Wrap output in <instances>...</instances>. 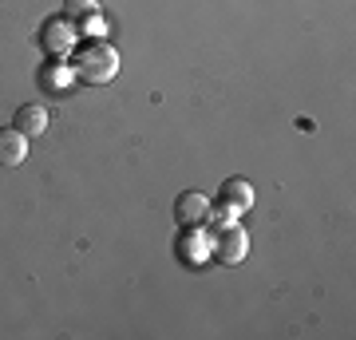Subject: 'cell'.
<instances>
[{"mask_svg": "<svg viewBox=\"0 0 356 340\" xmlns=\"http://www.w3.org/2000/svg\"><path fill=\"white\" fill-rule=\"evenodd\" d=\"M28 159V135L20 127H0V166H20Z\"/></svg>", "mask_w": 356, "mask_h": 340, "instance_id": "cell-7", "label": "cell"}, {"mask_svg": "<svg viewBox=\"0 0 356 340\" xmlns=\"http://www.w3.org/2000/svg\"><path fill=\"white\" fill-rule=\"evenodd\" d=\"M64 16L72 24L88 20V16H99V0H64Z\"/></svg>", "mask_w": 356, "mask_h": 340, "instance_id": "cell-10", "label": "cell"}, {"mask_svg": "<svg viewBox=\"0 0 356 340\" xmlns=\"http://www.w3.org/2000/svg\"><path fill=\"white\" fill-rule=\"evenodd\" d=\"M210 218V198L198 190H182L175 198V222L178 226H206Z\"/></svg>", "mask_w": 356, "mask_h": 340, "instance_id": "cell-4", "label": "cell"}, {"mask_svg": "<svg viewBox=\"0 0 356 340\" xmlns=\"http://www.w3.org/2000/svg\"><path fill=\"white\" fill-rule=\"evenodd\" d=\"M206 253H214V238H206L202 226H182V238H178V257L186 265L206 261Z\"/></svg>", "mask_w": 356, "mask_h": 340, "instance_id": "cell-5", "label": "cell"}, {"mask_svg": "<svg viewBox=\"0 0 356 340\" xmlns=\"http://www.w3.org/2000/svg\"><path fill=\"white\" fill-rule=\"evenodd\" d=\"M250 206H254V186L245 178H229L226 186H222V198H218V214H226V222H234Z\"/></svg>", "mask_w": 356, "mask_h": 340, "instance_id": "cell-3", "label": "cell"}, {"mask_svg": "<svg viewBox=\"0 0 356 340\" xmlns=\"http://www.w3.org/2000/svg\"><path fill=\"white\" fill-rule=\"evenodd\" d=\"M79 28L67 20V16H60V20H48L44 24V48H48V56H64V51H72V44H76Z\"/></svg>", "mask_w": 356, "mask_h": 340, "instance_id": "cell-6", "label": "cell"}, {"mask_svg": "<svg viewBox=\"0 0 356 340\" xmlns=\"http://www.w3.org/2000/svg\"><path fill=\"white\" fill-rule=\"evenodd\" d=\"M72 79H76L72 63H44V67H40V91H44V95L64 99V91L72 88Z\"/></svg>", "mask_w": 356, "mask_h": 340, "instance_id": "cell-8", "label": "cell"}, {"mask_svg": "<svg viewBox=\"0 0 356 340\" xmlns=\"http://www.w3.org/2000/svg\"><path fill=\"white\" fill-rule=\"evenodd\" d=\"M245 253H250V234H245V226H238V222L218 226V234H214V261L238 265V261H245Z\"/></svg>", "mask_w": 356, "mask_h": 340, "instance_id": "cell-2", "label": "cell"}, {"mask_svg": "<svg viewBox=\"0 0 356 340\" xmlns=\"http://www.w3.org/2000/svg\"><path fill=\"white\" fill-rule=\"evenodd\" d=\"M13 127H20V131H24L28 139H40V135L48 131V111H44L40 103H24V107L16 111Z\"/></svg>", "mask_w": 356, "mask_h": 340, "instance_id": "cell-9", "label": "cell"}, {"mask_svg": "<svg viewBox=\"0 0 356 340\" xmlns=\"http://www.w3.org/2000/svg\"><path fill=\"white\" fill-rule=\"evenodd\" d=\"M72 72H76V79H83L91 88L111 83V79L119 76V51H115L107 40H88V44L72 56Z\"/></svg>", "mask_w": 356, "mask_h": 340, "instance_id": "cell-1", "label": "cell"}, {"mask_svg": "<svg viewBox=\"0 0 356 340\" xmlns=\"http://www.w3.org/2000/svg\"><path fill=\"white\" fill-rule=\"evenodd\" d=\"M79 32L83 36H91V40H103V32H107V24H103V16H88V20H79Z\"/></svg>", "mask_w": 356, "mask_h": 340, "instance_id": "cell-11", "label": "cell"}]
</instances>
